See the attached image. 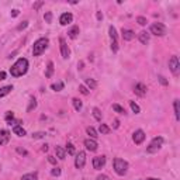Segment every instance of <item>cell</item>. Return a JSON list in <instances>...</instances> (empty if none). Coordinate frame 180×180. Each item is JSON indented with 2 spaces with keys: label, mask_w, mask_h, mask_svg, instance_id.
Returning <instances> with one entry per match:
<instances>
[{
  "label": "cell",
  "mask_w": 180,
  "mask_h": 180,
  "mask_svg": "<svg viewBox=\"0 0 180 180\" xmlns=\"http://www.w3.org/2000/svg\"><path fill=\"white\" fill-rule=\"evenodd\" d=\"M27 70H28V61H27L26 58H20V59H17V62L10 68V73H11V76L20 77V76H23V75H26Z\"/></svg>",
  "instance_id": "6da1fadb"
},
{
  "label": "cell",
  "mask_w": 180,
  "mask_h": 180,
  "mask_svg": "<svg viewBox=\"0 0 180 180\" xmlns=\"http://www.w3.org/2000/svg\"><path fill=\"white\" fill-rule=\"evenodd\" d=\"M48 44H49V40L47 37H42L40 40H37L34 42V48H33V55L34 56H40L41 54H44L45 49L48 48Z\"/></svg>",
  "instance_id": "7a4b0ae2"
},
{
  "label": "cell",
  "mask_w": 180,
  "mask_h": 180,
  "mask_svg": "<svg viewBox=\"0 0 180 180\" xmlns=\"http://www.w3.org/2000/svg\"><path fill=\"white\" fill-rule=\"evenodd\" d=\"M113 166H114V170H115V173H117L118 176H124L125 173L128 172V163H127L124 159L115 158L113 162Z\"/></svg>",
  "instance_id": "3957f363"
},
{
  "label": "cell",
  "mask_w": 180,
  "mask_h": 180,
  "mask_svg": "<svg viewBox=\"0 0 180 180\" xmlns=\"http://www.w3.org/2000/svg\"><path fill=\"white\" fill-rule=\"evenodd\" d=\"M162 145H163V138H162V136H156V138H154V139L151 141L149 146L146 148V152L148 154H156L162 148Z\"/></svg>",
  "instance_id": "277c9868"
},
{
  "label": "cell",
  "mask_w": 180,
  "mask_h": 180,
  "mask_svg": "<svg viewBox=\"0 0 180 180\" xmlns=\"http://www.w3.org/2000/svg\"><path fill=\"white\" fill-rule=\"evenodd\" d=\"M149 31H151V34L156 35V37H163L166 34V27L162 23H154L151 26V28H149Z\"/></svg>",
  "instance_id": "5b68a950"
},
{
  "label": "cell",
  "mask_w": 180,
  "mask_h": 180,
  "mask_svg": "<svg viewBox=\"0 0 180 180\" xmlns=\"http://www.w3.org/2000/svg\"><path fill=\"white\" fill-rule=\"evenodd\" d=\"M108 33H110V40H111V49H113V52H117L118 51V40H117V30H115V27L110 26Z\"/></svg>",
  "instance_id": "8992f818"
},
{
  "label": "cell",
  "mask_w": 180,
  "mask_h": 180,
  "mask_svg": "<svg viewBox=\"0 0 180 180\" xmlns=\"http://www.w3.org/2000/svg\"><path fill=\"white\" fill-rule=\"evenodd\" d=\"M169 68L170 70H172V73L175 75V76H177L180 72V62H179V58H177L176 55H173L172 58L169 59Z\"/></svg>",
  "instance_id": "52a82bcc"
},
{
  "label": "cell",
  "mask_w": 180,
  "mask_h": 180,
  "mask_svg": "<svg viewBox=\"0 0 180 180\" xmlns=\"http://www.w3.org/2000/svg\"><path fill=\"white\" fill-rule=\"evenodd\" d=\"M59 47H61V54H62V58L63 59H68L70 55V49L68 47L66 41L63 40V38H59Z\"/></svg>",
  "instance_id": "ba28073f"
},
{
  "label": "cell",
  "mask_w": 180,
  "mask_h": 180,
  "mask_svg": "<svg viewBox=\"0 0 180 180\" xmlns=\"http://www.w3.org/2000/svg\"><path fill=\"white\" fill-rule=\"evenodd\" d=\"M85 163H86V154L83 151H80L76 155V158H75V166L77 169H82L85 166Z\"/></svg>",
  "instance_id": "9c48e42d"
},
{
  "label": "cell",
  "mask_w": 180,
  "mask_h": 180,
  "mask_svg": "<svg viewBox=\"0 0 180 180\" xmlns=\"http://www.w3.org/2000/svg\"><path fill=\"white\" fill-rule=\"evenodd\" d=\"M104 165H106V156H96V158H93V168H94L96 170H100L103 169Z\"/></svg>",
  "instance_id": "30bf717a"
},
{
  "label": "cell",
  "mask_w": 180,
  "mask_h": 180,
  "mask_svg": "<svg viewBox=\"0 0 180 180\" xmlns=\"http://www.w3.org/2000/svg\"><path fill=\"white\" fill-rule=\"evenodd\" d=\"M132 139H134V142H135L136 145L142 143L143 139H145V132H143L142 129H136L135 132H134V135H132Z\"/></svg>",
  "instance_id": "8fae6325"
},
{
  "label": "cell",
  "mask_w": 180,
  "mask_h": 180,
  "mask_svg": "<svg viewBox=\"0 0 180 180\" xmlns=\"http://www.w3.org/2000/svg\"><path fill=\"white\" fill-rule=\"evenodd\" d=\"M73 20V16L70 14V13H63L61 17H59V24L61 26H68L69 23H72Z\"/></svg>",
  "instance_id": "7c38bea8"
},
{
  "label": "cell",
  "mask_w": 180,
  "mask_h": 180,
  "mask_svg": "<svg viewBox=\"0 0 180 180\" xmlns=\"http://www.w3.org/2000/svg\"><path fill=\"white\" fill-rule=\"evenodd\" d=\"M134 92H135V94L142 97V96L146 94V86L143 85V83H136V85L134 86Z\"/></svg>",
  "instance_id": "4fadbf2b"
},
{
  "label": "cell",
  "mask_w": 180,
  "mask_h": 180,
  "mask_svg": "<svg viewBox=\"0 0 180 180\" xmlns=\"http://www.w3.org/2000/svg\"><path fill=\"white\" fill-rule=\"evenodd\" d=\"M85 146H86V149L87 151H90V152H94V151H97V142H96V139H86L85 141Z\"/></svg>",
  "instance_id": "5bb4252c"
},
{
  "label": "cell",
  "mask_w": 180,
  "mask_h": 180,
  "mask_svg": "<svg viewBox=\"0 0 180 180\" xmlns=\"http://www.w3.org/2000/svg\"><path fill=\"white\" fill-rule=\"evenodd\" d=\"M10 139V132L7 129H2L0 131V145H6Z\"/></svg>",
  "instance_id": "9a60e30c"
},
{
  "label": "cell",
  "mask_w": 180,
  "mask_h": 180,
  "mask_svg": "<svg viewBox=\"0 0 180 180\" xmlns=\"http://www.w3.org/2000/svg\"><path fill=\"white\" fill-rule=\"evenodd\" d=\"M121 34H122V38H124V41H131V40H134V37H135V33H134L132 30L122 28Z\"/></svg>",
  "instance_id": "2e32d148"
},
{
  "label": "cell",
  "mask_w": 180,
  "mask_h": 180,
  "mask_svg": "<svg viewBox=\"0 0 180 180\" xmlns=\"http://www.w3.org/2000/svg\"><path fill=\"white\" fill-rule=\"evenodd\" d=\"M138 38H139L141 44L146 45L148 42H149V40H151V35H149V34H148L146 31H141V33L138 34Z\"/></svg>",
  "instance_id": "e0dca14e"
},
{
  "label": "cell",
  "mask_w": 180,
  "mask_h": 180,
  "mask_svg": "<svg viewBox=\"0 0 180 180\" xmlns=\"http://www.w3.org/2000/svg\"><path fill=\"white\" fill-rule=\"evenodd\" d=\"M55 154L61 161H63V159L66 158V151H65L62 146H55Z\"/></svg>",
  "instance_id": "ac0fdd59"
},
{
  "label": "cell",
  "mask_w": 180,
  "mask_h": 180,
  "mask_svg": "<svg viewBox=\"0 0 180 180\" xmlns=\"http://www.w3.org/2000/svg\"><path fill=\"white\" fill-rule=\"evenodd\" d=\"M179 99H175L173 100V108H175V117H176V120L179 121L180 120V107H179Z\"/></svg>",
  "instance_id": "d6986e66"
},
{
  "label": "cell",
  "mask_w": 180,
  "mask_h": 180,
  "mask_svg": "<svg viewBox=\"0 0 180 180\" xmlns=\"http://www.w3.org/2000/svg\"><path fill=\"white\" fill-rule=\"evenodd\" d=\"M13 132L17 136H24L26 135V129L23 128L21 125H14V127H13Z\"/></svg>",
  "instance_id": "ffe728a7"
},
{
  "label": "cell",
  "mask_w": 180,
  "mask_h": 180,
  "mask_svg": "<svg viewBox=\"0 0 180 180\" xmlns=\"http://www.w3.org/2000/svg\"><path fill=\"white\" fill-rule=\"evenodd\" d=\"M85 83H86V86H87L89 89H96L97 87V82H96L94 79H90V77L85 79Z\"/></svg>",
  "instance_id": "44dd1931"
},
{
  "label": "cell",
  "mask_w": 180,
  "mask_h": 180,
  "mask_svg": "<svg viewBox=\"0 0 180 180\" xmlns=\"http://www.w3.org/2000/svg\"><path fill=\"white\" fill-rule=\"evenodd\" d=\"M13 90V86H4V87H2L0 89V97H4V96H7L9 93Z\"/></svg>",
  "instance_id": "7402d4cb"
},
{
  "label": "cell",
  "mask_w": 180,
  "mask_h": 180,
  "mask_svg": "<svg viewBox=\"0 0 180 180\" xmlns=\"http://www.w3.org/2000/svg\"><path fill=\"white\" fill-rule=\"evenodd\" d=\"M51 89L54 90V92H61V90H63V82H56V83H52Z\"/></svg>",
  "instance_id": "603a6c76"
},
{
  "label": "cell",
  "mask_w": 180,
  "mask_h": 180,
  "mask_svg": "<svg viewBox=\"0 0 180 180\" xmlns=\"http://www.w3.org/2000/svg\"><path fill=\"white\" fill-rule=\"evenodd\" d=\"M37 179H38V175L34 172V173H27V175H24L20 180H37Z\"/></svg>",
  "instance_id": "cb8c5ba5"
},
{
  "label": "cell",
  "mask_w": 180,
  "mask_h": 180,
  "mask_svg": "<svg viewBox=\"0 0 180 180\" xmlns=\"http://www.w3.org/2000/svg\"><path fill=\"white\" fill-rule=\"evenodd\" d=\"M99 131L101 134H104V135H107V134H110L111 132V129H110V127L107 124H100V127H99Z\"/></svg>",
  "instance_id": "d4e9b609"
},
{
  "label": "cell",
  "mask_w": 180,
  "mask_h": 180,
  "mask_svg": "<svg viewBox=\"0 0 180 180\" xmlns=\"http://www.w3.org/2000/svg\"><path fill=\"white\" fill-rule=\"evenodd\" d=\"M68 34H69V38L75 40V38L77 37V34H79V27H76V26H75V27H72V28H70V31H69Z\"/></svg>",
  "instance_id": "484cf974"
},
{
  "label": "cell",
  "mask_w": 180,
  "mask_h": 180,
  "mask_svg": "<svg viewBox=\"0 0 180 180\" xmlns=\"http://www.w3.org/2000/svg\"><path fill=\"white\" fill-rule=\"evenodd\" d=\"M93 117H94L97 121H101V118H103V114H101V111H100L97 107L93 108Z\"/></svg>",
  "instance_id": "4316f807"
},
{
  "label": "cell",
  "mask_w": 180,
  "mask_h": 180,
  "mask_svg": "<svg viewBox=\"0 0 180 180\" xmlns=\"http://www.w3.org/2000/svg\"><path fill=\"white\" fill-rule=\"evenodd\" d=\"M52 73H54V63H52V62H48L47 72H45V77H51Z\"/></svg>",
  "instance_id": "83f0119b"
},
{
  "label": "cell",
  "mask_w": 180,
  "mask_h": 180,
  "mask_svg": "<svg viewBox=\"0 0 180 180\" xmlns=\"http://www.w3.org/2000/svg\"><path fill=\"white\" fill-rule=\"evenodd\" d=\"M86 132L92 136V139H96V138L99 136V135H97V131H96L93 127H87V128H86Z\"/></svg>",
  "instance_id": "f1b7e54d"
},
{
  "label": "cell",
  "mask_w": 180,
  "mask_h": 180,
  "mask_svg": "<svg viewBox=\"0 0 180 180\" xmlns=\"http://www.w3.org/2000/svg\"><path fill=\"white\" fill-rule=\"evenodd\" d=\"M72 103H73V107H75V110H76V111H80L82 110L83 104H82V101L79 99H73V100H72Z\"/></svg>",
  "instance_id": "f546056e"
},
{
  "label": "cell",
  "mask_w": 180,
  "mask_h": 180,
  "mask_svg": "<svg viewBox=\"0 0 180 180\" xmlns=\"http://www.w3.org/2000/svg\"><path fill=\"white\" fill-rule=\"evenodd\" d=\"M35 107H37V100L34 99V97H31V100H30V106L27 107V111L30 113V111H33Z\"/></svg>",
  "instance_id": "4dcf8cb0"
},
{
  "label": "cell",
  "mask_w": 180,
  "mask_h": 180,
  "mask_svg": "<svg viewBox=\"0 0 180 180\" xmlns=\"http://www.w3.org/2000/svg\"><path fill=\"white\" fill-rule=\"evenodd\" d=\"M113 110L115 111V113H118V114H125V108L124 107H121L120 104H113Z\"/></svg>",
  "instance_id": "1f68e13d"
},
{
  "label": "cell",
  "mask_w": 180,
  "mask_h": 180,
  "mask_svg": "<svg viewBox=\"0 0 180 180\" xmlns=\"http://www.w3.org/2000/svg\"><path fill=\"white\" fill-rule=\"evenodd\" d=\"M129 106H131V110L134 111L135 114H138L141 111V108H139V106L135 103V101H129Z\"/></svg>",
  "instance_id": "d6a6232c"
},
{
  "label": "cell",
  "mask_w": 180,
  "mask_h": 180,
  "mask_svg": "<svg viewBox=\"0 0 180 180\" xmlns=\"http://www.w3.org/2000/svg\"><path fill=\"white\" fill-rule=\"evenodd\" d=\"M4 118H6V121L10 124V122L14 120V114H13V111H7V113H6V117H4Z\"/></svg>",
  "instance_id": "836d02e7"
},
{
  "label": "cell",
  "mask_w": 180,
  "mask_h": 180,
  "mask_svg": "<svg viewBox=\"0 0 180 180\" xmlns=\"http://www.w3.org/2000/svg\"><path fill=\"white\" fill-rule=\"evenodd\" d=\"M44 20H45V23H48V24L52 23V13H51V11H47V13H45Z\"/></svg>",
  "instance_id": "e575fe53"
},
{
  "label": "cell",
  "mask_w": 180,
  "mask_h": 180,
  "mask_svg": "<svg viewBox=\"0 0 180 180\" xmlns=\"http://www.w3.org/2000/svg\"><path fill=\"white\" fill-rule=\"evenodd\" d=\"M45 136H47V134L45 132H34L33 134L34 139H41V138H45Z\"/></svg>",
  "instance_id": "d590c367"
},
{
  "label": "cell",
  "mask_w": 180,
  "mask_h": 180,
  "mask_svg": "<svg viewBox=\"0 0 180 180\" xmlns=\"http://www.w3.org/2000/svg\"><path fill=\"white\" fill-rule=\"evenodd\" d=\"M66 152L69 155H75V146L72 145V143H68L66 145Z\"/></svg>",
  "instance_id": "8d00e7d4"
},
{
  "label": "cell",
  "mask_w": 180,
  "mask_h": 180,
  "mask_svg": "<svg viewBox=\"0 0 180 180\" xmlns=\"http://www.w3.org/2000/svg\"><path fill=\"white\" fill-rule=\"evenodd\" d=\"M79 92H80L82 94H85V96H87V94H89V90L86 89V86H83V85L79 86Z\"/></svg>",
  "instance_id": "74e56055"
},
{
  "label": "cell",
  "mask_w": 180,
  "mask_h": 180,
  "mask_svg": "<svg viewBox=\"0 0 180 180\" xmlns=\"http://www.w3.org/2000/svg\"><path fill=\"white\" fill-rule=\"evenodd\" d=\"M136 21H138V24H139V26H146V19H145V17H138V19H136Z\"/></svg>",
  "instance_id": "f35d334b"
},
{
  "label": "cell",
  "mask_w": 180,
  "mask_h": 180,
  "mask_svg": "<svg viewBox=\"0 0 180 180\" xmlns=\"http://www.w3.org/2000/svg\"><path fill=\"white\" fill-rule=\"evenodd\" d=\"M51 175L52 176H59V175H61V169H59V168H54V169L51 170Z\"/></svg>",
  "instance_id": "ab89813d"
},
{
  "label": "cell",
  "mask_w": 180,
  "mask_h": 180,
  "mask_svg": "<svg viewBox=\"0 0 180 180\" xmlns=\"http://www.w3.org/2000/svg\"><path fill=\"white\" fill-rule=\"evenodd\" d=\"M27 26H28V21H23L21 24H20V26L17 27V30H19V31H21V30H24Z\"/></svg>",
  "instance_id": "60d3db41"
},
{
  "label": "cell",
  "mask_w": 180,
  "mask_h": 180,
  "mask_svg": "<svg viewBox=\"0 0 180 180\" xmlns=\"http://www.w3.org/2000/svg\"><path fill=\"white\" fill-rule=\"evenodd\" d=\"M158 79H159V82H161V83H162V85H163V86H168V85H169V82L166 80V79H165V77H163V76H159Z\"/></svg>",
  "instance_id": "b9f144b4"
},
{
  "label": "cell",
  "mask_w": 180,
  "mask_h": 180,
  "mask_svg": "<svg viewBox=\"0 0 180 180\" xmlns=\"http://www.w3.org/2000/svg\"><path fill=\"white\" fill-rule=\"evenodd\" d=\"M17 152H19L20 155H24V156H27V155H28V152H27L26 149H23V148H17Z\"/></svg>",
  "instance_id": "7bdbcfd3"
},
{
  "label": "cell",
  "mask_w": 180,
  "mask_h": 180,
  "mask_svg": "<svg viewBox=\"0 0 180 180\" xmlns=\"http://www.w3.org/2000/svg\"><path fill=\"white\" fill-rule=\"evenodd\" d=\"M97 180H110V179L106 175H100V176H97Z\"/></svg>",
  "instance_id": "ee69618b"
},
{
  "label": "cell",
  "mask_w": 180,
  "mask_h": 180,
  "mask_svg": "<svg viewBox=\"0 0 180 180\" xmlns=\"http://www.w3.org/2000/svg\"><path fill=\"white\" fill-rule=\"evenodd\" d=\"M19 13H20V11L17 10V9H14V10H11V17H17V16H19Z\"/></svg>",
  "instance_id": "f6af8a7d"
},
{
  "label": "cell",
  "mask_w": 180,
  "mask_h": 180,
  "mask_svg": "<svg viewBox=\"0 0 180 180\" xmlns=\"http://www.w3.org/2000/svg\"><path fill=\"white\" fill-rule=\"evenodd\" d=\"M97 20H99V21H101V20H103V13H101V11H97Z\"/></svg>",
  "instance_id": "bcb514c9"
},
{
  "label": "cell",
  "mask_w": 180,
  "mask_h": 180,
  "mask_svg": "<svg viewBox=\"0 0 180 180\" xmlns=\"http://www.w3.org/2000/svg\"><path fill=\"white\" fill-rule=\"evenodd\" d=\"M48 161L51 162L52 165H55V163H56V159H55V158H54V156H48Z\"/></svg>",
  "instance_id": "7dc6e473"
},
{
  "label": "cell",
  "mask_w": 180,
  "mask_h": 180,
  "mask_svg": "<svg viewBox=\"0 0 180 180\" xmlns=\"http://www.w3.org/2000/svg\"><path fill=\"white\" fill-rule=\"evenodd\" d=\"M42 4H44L42 2H38V3H35V4H34V9H35V10H38V9H40L41 6H42Z\"/></svg>",
  "instance_id": "c3c4849f"
},
{
  "label": "cell",
  "mask_w": 180,
  "mask_h": 180,
  "mask_svg": "<svg viewBox=\"0 0 180 180\" xmlns=\"http://www.w3.org/2000/svg\"><path fill=\"white\" fill-rule=\"evenodd\" d=\"M4 79H6V73L3 70H0V80H4Z\"/></svg>",
  "instance_id": "681fc988"
},
{
  "label": "cell",
  "mask_w": 180,
  "mask_h": 180,
  "mask_svg": "<svg viewBox=\"0 0 180 180\" xmlns=\"http://www.w3.org/2000/svg\"><path fill=\"white\" fill-rule=\"evenodd\" d=\"M120 127V121L118 120H114V128H118Z\"/></svg>",
  "instance_id": "f907efd6"
},
{
  "label": "cell",
  "mask_w": 180,
  "mask_h": 180,
  "mask_svg": "<svg viewBox=\"0 0 180 180\" xmlns=\"http://www.w3.org/2000/svg\"><path fill=\"white\" fill-rule=\"evenodd\" d=\"M42 151H44V152L48 151V145H42Z\"/></svg>",
  "instance_id": "816d5d0a"
},
{
  "label": "cell",
  "mask_w": 180,
  "mask_h": 180,
  "mask_svg": "<svg viewBox=\"0 0 180 180\" xmlns=\"http://www.w3.org/2000/svg\"><path fill=\"white\" fill-rule=\"evenodd\" d=\"M146 180H161V179H155V177H149V179H146Z\"/></svg>",
  "instance_id": "f5cc1de1"
}]
</instances>
